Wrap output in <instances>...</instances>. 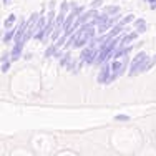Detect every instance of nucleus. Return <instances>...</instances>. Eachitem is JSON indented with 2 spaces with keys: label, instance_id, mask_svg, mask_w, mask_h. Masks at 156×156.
I'll list each match as a JSON object with an SVG mask.
<instances>
[{
  "label": "nucleus",
  "instance_id": "f8f14e48",
  "mask_svg": "<svg viewBox=\"0 0 156 156\" xmlns=\"http://www.w3.org/2000/svg\"><path fill=\"white\" fill-rule=\"evenodd\" d=\"M3 65H2V72H7L9 70V60H7V55H3Z\"/></svg>",
  "mask_w": 156,
  "mask_h": 156
},
{
  "label": "nucleus",
  "instance_id": "9b49d317",
  "mask_svg": "<svg viewBox=\"0 0 156 156\" xmlns=\"http://www.w3.org/2000/svg\"><path fill=\"white\" fill-rule=\"evenodd\" d=\"M133 20H135V18H133V15H126V17L123 18V20L120 22V23H121V25H123V27H125L126 23H129V22H133Z\"/></svg>",
  "mask_w": 156,
  "mask_h": 156
},
{
  "label": "nucleus",
  "instance_id": "dca6fc26",
  "mask_svg": "<svg viewBox=\"0 0 156 156\" xmlns=\"http://www.w3.org/2000/svg\"><path fill=\"white\" fill-rule=\"evenodd\" d=\"M53 53H55V47H50L47 50V57H50V55H53Z\"/></svg>",
  "mask_w": 156,
  "mask_h": 156
},
{
  "label": "nucleus",
  "instance_id": "423d86ee",
  "mask_svg": "<svg viewBox=\"0 0 156 156\" xmlns=\"http://www.w3.org/2000/svg\"><path fill=\"white\" fill-rule=\"evenodd\" d=\"M113 25H115V18H111V20H106V22H103V23L98 25V32H100V33H105L110 27H113Z\"/></svg>",
  "mask_w": 156,
  "mask_h": 156
},
{
  "label": "nucleus",
  "instance_id": "6e6552de",
  "mask_svg": "<svg viewBox=\"0 0 156 156\" xmlns=\"http://www.w3.org/2000/svg\"><path fill=\"white\" fill-rule=\"evenodd\" d=\"M118 12H120V9H118V7H115V5L106 7V9H105V13H108V15H111V13H118Z\"/></svg>",
  "mask_w": 156,
  "mask_h": 156
},
{
  "label": "nucleus",
  "instance_id": "0eeeda50",
  "mask_svg": "<svg viewBox=\"0 0 156 156\" xmlns=\"http://www.w3.org/2000/svg\"><path fill=\"white\" fill-rule=\"evenodd\" d=\"M135 27H136V30H138L140 33L144 32L146 25H144V20H143V18H138V20H135Z\"/></svg>",
  "mask_w": 156,
  "mask_h": 156
},
{
  "label": "nucleus",
  "instance_id": "f257e3e1",
  "mask_svg": "<svg viewBox=\"0 0 156 156\" xmlns=\"http://www.w3.org/2000/svg\"><path fill=\"white\" fill-rule=\"evenodd\" d=\"M148 55L144 51L138 53L131 62V66H129V75H136V73H141V72H146L148 70Z\"/></svg>",
  "mask_w": 156,
  "mask_h": 156
},
{
  "label": "nucleus",
  "instance_id": "2eb2a0df",
  "mask_svg": "<svg viewBox=\"0 0 156 156\" xmlns=\"http://www.w3.org/2000/svg\"><path fill=\"white\" fill-rule=\"evenodd\" d=\"M101 5V0H93V3H91V9H96V7Z\"/></svg>",
  "mask_w": 156,
  "mask_h": 156
},
{
  "label": "nucleus",
  "instance_id": "f03ea898",
  "mask_svg": "<svg viewBox=\"0 0 156 156\" xmlns=\"http://www.w3.org/2000/svg\"><path fill=\"white\" fill-rule=\"evenodd\" d=\"M126 66H128V57L126 55H121V57H115V62L113 65H111V70H113V73H111V80H115L116 76H120L121 73L126 70Z\"/></svg>",
  "mask_w": 156,
  "mask_h": 156
},
{
  "label": "nucleus",
  "instance_id": "f3484780",
  "mask_svg": "<svg viewBox=\"0 0 156 156\" xmlns=\"http://www.w3.org/2000/svg\"><path fill=\"white\" fill-rule=\"evenodd\" d=\"M146 2L151 3V9H156V0H146Z\"/></svg>",
  "mask_w": 156,
  "mask_h": 156
},
{
  "label": "nucleus",
  "instance_id": "4468645a",
  "mask_svg": "<svg viewBox=\"0 0 156 156\" xmlns=\"http://www.w3.org/2000/svg\"><path fill=\"white\" fill-rule=\"evenodd\" d=\"M116 120H120V121H128L129 116H128V115H116Z\"/></svg>",
  "mask_w": 156,
  "mask_h": 156
},
{
  "label": "nucleus",
  "instance_id": "7ed1b4c3",
  "mask_svg": "<svg viewBox=\"0 0 156 156\" xmlns=\"http://www.w3.org/2000/svg\"><path fill=\"white\" fill-rule=\"evenodd\" d=\"M110 70H111V65L108 63H105V65L101 66V72H100V76H98V81L100 83H106V81H110Z\"/></svg>",
  "mask_w": 156,
  "mask_h": 156
},
{
  "label": "nucleus",
  "instance_id": "ddd939ff",
  "mask_svg": "<svg viewBox=\"0 0 156 156\" xmlns=\"http://www.w3.org/2000/svg\"><path fill=\"white\" fill-rule=\"evenodd\" d=\"M62 65H70V53H66L65 57L62 58Z\"/></svg>",
  "mask_w": 156,
  "mask_h": 156
},
{
  "label": "nucleus",
  "instance_id": "9d476101",
  "mask_svg": "<svg viewBox=\"0 0 156 156\" xmlns=\"http://www.w3.org/2000/svg\"><path fill=\"white\" fill-rule=\"evenodd\" d=\"M13 23H15V15H10V17L5 20V27H7V28H10Z\"/></svg>",
  "mask_w": 156,
  "mask_h": 156
},
{
  "label": "nucleus",
  "instance_id": "1a4fd4ad",
  "mask_svg": "<svg viewBox=\"0 0 156 156\" xmlns=\"http://www.w3.org/2000/svg\"><path fill=\"white\" fill-rule=\"evenodd\" d=\"M12 38H15V32L10 30V32H7V33H5V37H3V42H10Z\"/></svg>",
  "mask_w": 156,
  "mask_h": 156
},
{
  "label": "nucleus",
  "instance_id": "20e7f679",
  "mask_svg": "<svg viewBox=\"0 0 156 156\" xmlns=\"http://www.w3.org/2000/svg\"><path fill=\"white\" fill-rule=\"evenodd\" d=\"M138 33L140 32H133V33H128L126 37H123V38H121V42H120V47H126L129 42H133V40L138 37Z\"/></svg>",
  "mask_w": 156,
  "mask_h": 156
},
{
  "label": "nucleus",
  "instance_id": "39448f33",
  "mask_svg": "<svg viewBox=\"0 0 156 156\" xmlns=\"http://www.w3.org/2000/svg\"><path fill=\"white\" fill-rule=\"evenodd\" d=\"M23 43L25 42H18L15 48H13V51H12V55H10V58H12V62H15L18 57H20V53H22V48H23Z\"/></svg>",
  "mask_w": 156,
  "mask_h": 156
}]
</instances>
